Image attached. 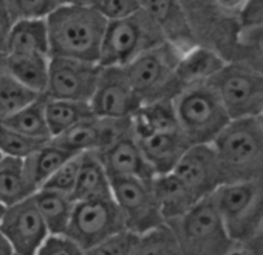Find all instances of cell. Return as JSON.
I'll list each match as a JSON object with an SVG mask.
<instances>
[{"label":"cell","instance_id":"obj_45","mask_svg":"<svg viewBox=\"0 0 263 255\" xmlns=\"http://www.w3.org/2000/svg\"><path fill=\"white\" fill-rule=\"evenodd\" d=\"M228 255H251L246 249H243V247H240V249H234V250H231Z\"/></svg>","mask_w":263,"mask_h":255},{"label":"cell","instance_id":"obj_10","mask_svg":"<svg viewBox=\"0 0 263 255\" xmlns=\"http://www.w3.org/2000/svg\"><path fill=\"white\" fill-rule=\"evenodd\" d=\"M124 230L127 229L119 206L113 197H104L76 201L65 235L87 250Z\"/></svg>","mask_w":263,"mask_h":255},{"label":"cell","instance_id":"obj_19","mask_svg":"<svg viewBox=\"0 0 263 255\" xmlns=\"http://www.w3.org/2000/svg\"><path fill=\"white\" fill-rule=\"evenodd\" d=\"M143 10L154 19L167 42L183 51L198 45L180 0H143Z\"/></svg>","mask_w":263,"mask_h":255},{"label":"cell","instance_id":"obj_16","mask_svg":"<svg viewBox=\"0 0 263 255\" xmlns=\"http://www.w3.org/2000/svg\"><path fill=\"white\" fill-rule=\"evenodd\" d=\"M130 129L132 117L111 119L93 114L91 117L81 121L62 135L54 136L53 141L74 153L102 152Z\"/></svg>","mask_w":263,"mask_h":255},{"label":"cell","instance_id":"obj_17","mask_svg":"<svg viewBox=\"0 0 263 255\" xmlns=\"http://www.w3.org/2000/svg\"><path fill=\"white\" fill-rule=\"evenodd\" d=\"M99 158L111 178H143L152 180L157 173L143 153L134 129L119 136L105 150L98 152Z\"/></svg>","mask_w":263,"mask_h":255},{"label":"cell","instance_id":"obj_38","mask_svg":"<svg viewBox=\"0 0 263 255\" xmlns=\"http://www.w3.org/2000/svg\"><path fill=\"white\" fill-rule=\"evenodd\" d=\"M137 240V233L124 230L85 250V255H128Z\"/></svg>","mask_w":263,"mask_h":255},{"label":"cell","instance_id":"obj_23","mask_svg":"<svg viewBox=\"0 0 263 255\" xmlns=\"http://www.w3.org/2000/svg\"><path fill=\"white\" fill-rule=\"evenodd\" d=\"M111 195V180L99 158L98 152L82 153L78 183L71 198L74 201L104 198Z\"/></svg>","mask_w":263,"mask_h":255},{"label":"cell","instance_id":"obj_27","mask_svg":"<svg viewBox=\"0 0 263 255\" xmlns=\"http://www.w3.org/2000/svg\"><path fill=\"white\" fill-rule=\"evenodd\" d=\"M74 155H78V153L62 147V146L56 144L53 140H50L39 150H36L33 155L25 158L27 175H28L30 181L33 183V186L39 190L47 183V180Z\"/></svg>","mask_w":263,"mask_h":255},{"label":"cell","instance_id":"obj_21","mask_svg":"<svg viewBox=\"0 0 263 255\" xmlns=\"http://www.w3.org/2000/svg\"><path fill=\"white\" fill-rule=\"evenodd\" d=\"M152 187L166 223L184 215L197 201H200L187 184L174 172L155 175L152 178Z\"/></svg>","mask_w":263,"mask_h":255},{"label":"cell","instance_id":"obj_6","mask_svg":"<svg viewBox=\"0 0 263 255\" xmlns=\"http://www.w3.org/2000/svg\"><path fill=\"white\" fill-rule=\"evenodd\" d=\"M167 42L154 19L144 11L110 21L102 41L99 64L104 67H127L147 50Z\"/></svg>","mask_w":263,"mask_h":255},{"label":"cell","instance_id":"obj_48","mask_svg":"<svg viewBox=\"0 0 263 255\" xmlns=\"http://www.w3.org/2000/svg\"><path fill=\"white\" fill-rule=\"evenodd\" d=\"M2 156H4V155H2V152H0V160H2Z\"/></svg>","mask_w":263,"mask_h":255},{"label":"cell","instance_id":"obj_8","mask_svg":"<svg viewBox=\"0 0 263 255\" xmlns=\"http://www.w3.org/2000/svg\"><path fill=\"white\" fill-rule=\"evenodd\" d=\"M211 197L235 243L243 244L261 227L263 180L229 181Z\"/></svg>","mask_w":263,"mask_h":255},{"label":"cell","instance_id":"obj_37","mask_svg":"<svg viewBox=\"0 0 263 255\" xmlns=\"http://www.w3.org/2000/svg\"><path fill=\"white\" fill-rule=\"evenodd\" d=\"M90 5L110 22L124 19L143 10V0H91Z\"/></svg>","mask_w":263,"mask_h":255},{"label":"cell","instance_id":"obj_7","mask_svg":"<svg viewBox=\"0 0 263 255\" xmlns=\"http://www.w3.org/2000/svg\"><path fill=\"white\" fill-rule=\"evenodd\" d=\"M183 50L163 42L130 62L125 70L143 104L160 99H174L180 91L177 76Z\"/></svg>","mask_w":263,"mask_h":255},{"label":"cell","instance_id":"obj_9","mask_svg":"<svg viewBox=\"0 0 263 255\" xmlns=\"http://www.w3.org/2000/svg\"><path fill=\"white\" fill-rule=\"evenodd\" d=\"M209 84L218 93L232 121L257 117L263 113V74L229 61Z\"/></svg>","mask_w":263,"mask_h":255},{"label":"cell","instance_id":"obj_18","mask_svg":"<svg viewBox=\"0 0 263 255\" xmlns=\"http://www.w3.org/2000/svg\"><path fill=\"white\" fill-rule=\"evenodd\" d=\"M135 138L157 175L174 172L183 155L192 146L180 127L171 130L152 132Z\"/></svg>","mask_w":263,"mask_h":255},{"label":"cell","instance_id":"obj_26","mask_svg":"<svg viewBox=\"0 0 263 255\" xmlns=\"http://www.w3.org/2000/svg\"><path fill=\"white\" fill-rule=\"evenodd\" d=\"M180 124L175 113L174 99H160L143 104L132 116V129L135 136L160 130L178 129Z\"/></svg>","mask_w":263,"mask_h":255},{"label":"cell","instance_id":"obj_25","mask_svg":"<svg viewBox=\"0 0 263 255\" xmlns=\"http://www.w3.org/2000/svg\"><path fill=\"white\" fill-rule=\"evenodd\" d=\"M34 203L47 223L50 235H65L74 209V200L62 192L39 189L33 195Z\"/></svg>","mask_w":263,"mask_h":255},{"label":"cell","instance_id":"obj_5","mask_svg":"<svg viewBox=\"0 0 263 255\" xmlns=\"http://www.w3.org/2000/svg\"><path fill=\"white\" fill-rule=\"evenodd\" d=\"M180 129L191 144H212L232 121L209 82L183 88L174 97Z\"/></svg>","mask_w":263,"mask_h":255},{"label":"cell","instance_id":"obj_3","mask_svg":"<svg viewBox=\"0 0 263 255\" xmlns=\"http://www.w3.org/2000/svg\"><path fill=\"white\" fill-rule=\"evenodd\" d=\"M212 144L224 183L263 180V124L258 117L231 121Z\"/></svg>","mask_w":263,"mask_h":255},{"label":"cell","instance_id":"obj_43","mask_svg":"<svg viewBox=\"0 0 263 255\" xmlns=\"http://www.w3.org/2000/svg\"><path fill=\"white\" fill-rule=\"evenodd\" d=\"M0 255H14V249L7 240V237L0 230Z\"/></svg>","mask_w":263,"mask_h":255},{"label":"cell","instance_id":"obj_29","mask_svg":"<svg viewBox=\"0 0 263 255\" xmlns=\"http://www.w3.org/2000/svg\"><path fill=\"white\" fill-rule=\"evenodd\" d=\"M48 54H30V56H10L8 54V73L13 74L22 85L37 94H45L50 77Z\"/></svg>","mask_w":263,"mask_h":255},{"label":"cell","instance_id":"obj_2","mask_svg":"<svg viewBox=\"0 0 263 255\" xmlns=\"http://www.w3.org/2000/svg\"><path fill=\"white\" fill-rule=\"evenodd\" d=\"M197 44L231 61L241 31V13L248 0H180Z\"/></svg>","mask_w":263,"mask_h":255},{"label":"cell","instance_id":"obj_35","mask_svg":"<svg viewBox=\"0 0 263 255\" xmlns=\"http://www.w3.org/2000/svg\"><path fill=\"white\" fill-rule=\"evenodd\" d=\"M5 4L16 21L47 19L62 5V0H5Z\"/></svg>","mask_w":263,"mask_h":255},{"label":"cell","instance_id":"obj_1","mask_svg":"<svg viewBox=\"0 0 263 255\" xmlns=\"http://www.w3.org/2000/svg\"><path fill=\"white\" fill-rule=\"evenodd\" d=\"M107 24L90 4H62L47 17L50 54L99 62Z\"/></svg>","mask_w":263,"mask_h":255},{"label":"cell","instance_id":"obj_28","mask_svg":"<svg viewBox=\"0 0 263 255\" xmlns=\"http://www.w3.org/2000/svg\"><path fill=\"white\" fill-rule=\"evenodd\" d=\"M45 114L51 136H59L84 119L91 117L93 108L90 102L73 99H54L45 96ZM51 138V140H53Z\"/></svg>","mask_w":263,"mask_h":255},{"label":"cell","instance_id":"obj_34","mask_svg":"<svg viewBox=\"0 0 263 255\" xmlns=\"http://www.w3.org/2000/svg\"><path fill=\"white\" fill-rule=\"evenodd\" d=\"M48 141L37 140L28 135L21 133L19 130L7 125L4 121H0V152L4 156L13 158H28L36 150H39Z\"/></svg>","mask_w":263,"mask_h":255},{"label":"cell","instance_id":"obj_44","mask_svg":"<svg viewBox=\"0 0 263 255\" xmlns=\"http://www.w3.org/2000/svg\"><path fill=\"white\" fill-rule=\"evenodd\" d=\"M8 67V53L5 50H0V73L7 71Z\"/></svg>","mask_w":263,"mask_h":255},{"label":"cell","instance_id":"obj_40","mask_svg":"<svg viewBox=\"0 0 263 255\" xmlns=\"http://www.w3.org/2000/svg\"><path fill=\"white\" fill-rule=\"evenodd\" d=\"M263 27V0H248L241 13V30Z\"/></svg>","mask_w":263,"mask_h":255},{"label":"cell","instance_id":"obj_12","mask_svg":"<svg viewBox=\"0 0 263 255\" xmlns=\"http://www.w3.org/2000/svg\"><path fill=\"white\" fill-rule=\"evenodd\" d=\"M90 105L96 116L130 119L143 105V101L132 85L125 67L102 65Z\"/></svg>","mask_w":263,"mask_h":255},{"label":"cell","instance_id":"obj_47","mask_svg":"<svg viewBox=\"0 0 263 255\" xmlns=\"http://www.w3.org/2000/svg\"><path fill=\"white\" fill-rule=\"evenodd\" d=\"M5 209H7V207H5L2 203H0V220H2V217H4V212H5Z\"/></svg>","mask_w":263,"mask_h":255},{"label":"cell","instance_id":"obj_49","mask_svg":"<svg viewBox=\"0 0 263 255\" xmlns=\"http://www.w3.org/2000/svg\"><path fill=\"white\" fill-rule=\"evenodd\" d=\"M14 255H16V253H14Z\"/></svg>","mask_w":263,"mask_h":255},{"label":"cell","instance_id":"obj_4","mask_svg":"<svg viewBox=\"0 0 263 255\" xmlns=\"http://www.w3.org/2000/svg\"><path fill=\"white\" fill-rule=\"evenodd\" d=\"M167 224L177 237L181 255H228L237 244L211 195Z\"/></svg>","mask_w":263,"mask_h":255},{"label":"cell","instance_id":"obj_20","mask_svg":"<svg viewBox=\"0 0 263 255\" xmlns=\"http://www.w3.org/2000/svg\"><path fill=\"white\" fill-rule=\"evenodd\" d=\"M228 62L215 50L200 44L183 51L177 68L181 90L194 84L209 82Z\"/></svg>","mask_w":263,"mask_h":255},{"label":"cell","instance_id":"obj_36","mask_svg":"<svg viewBox=\"0 0 263 255\" xmlns=\"http://www.w3.org/2000/svg\"><path fill=\"white\" fill-rule=\"evenodd\" d=\"M81 163H82V153L74 155L73 158H70L64 166H61L48 180L47 183L42 186L44 189H51V190H58L67 195H73L76 183H78V176H79V169H81ZM41 187V189H42Z\"/></svg>","mask_w":263,"mask_h":255},{"label":"cell","instance_id":"obj_15","mask_svg":"<svg viewBox=\"0 0 263 255\" xmlns=\"http://www.w3.org/2000/svg\"><path fill=\"white\" fill-rule=\"evenodd\" d=\"M174 173L180 176L198 200L212 195L224 184V173L214 144H192Z\"/></svg>","mask_w":263,"mask_h":255},{"label":"cell","instance_id":"obj_46","mask_svg":"<svg viewBox=\"0 0 263 255\" xmlns=\"http://www.w3.org/2000/svg\"><path fill=\"white\" fill-rule=\"evenodd\" d=\"M91 0H62V4H90Z\"/></svg>","mask_w":263,"mask_h":255},{"label":"cell","instance_id":"obj_33","mask_svg":"<svg viewBox=\"0 0 263 255\" xmlns=\"http://www.w3.org/2000/svg\"><path fill=\"white\" fill-rule=\"evenodd\" d=\"M231 61L241 62L263 74V27L243 28Z\"/></svg>","mask_w":263,"mask_h":255},{"label":"cell","instance_id":"obj_11","mask_svg":"<svg viewBox=\"0 0 263 255\" xmlns=\"http://www.w3.org/2000/svg\"><path fill=\"white\" fill-rule=\"evenodd\" d=\"M111 195L128 232L141 235L166 224L154 193L152 180L111 178Z\"/></svg>","mask_w":263,"mask_h":255},{"label":"cell","instance_id":"obj_14","mask_svg":"<svg viewBox=\"0 0 263 255\" xmlns=\"http://www.w3.org/2000/svg\"><path fill=\"white\" fill-rule=\"evenodd\" d=\"M0 230L13 246L16 255H36L50 237L47 223L33 197L5 209L0 220Z\"/></svg>","mask_w":263,"mask_h":255},{"label":"cell","instance_id":"obj_41","mask_svg":"<svg viewBox=\"0 0 263 255\" xmlns=\"http://www.w3.org/2000/svg\"><path fill=\"white\" fill-rule=\"evenodd\" d=\"M14 24H16V19L8 10L5 0H0V50L7 51L8 39H10Z\"/></svg>","mask_w":263,"mask_h":255},{"label":"cell","instance_id":"obj_30","mask_svg":"<svg viewBox=\"0 0 263 255\" xmlns=\"http://www.w3.org/2000/svg\"><path fill=\"white\" fill-rule=\"evenodd\" d=\"M0 121H4L7 125L19 130L21 133L37 138V140L50 141L53 138L50 127H48L47 114H45V94H41L39 97L27 104L19 111Z\"/></svg>","mask_w":263,"mask_h":255},{"label":"cell","instance_id":"obj_13","mask_svg":"<svg viewBox=\"0 0 263 255\" xmlns=\"http://www.w3.org/2000/svg\"><path fill=\"white\" fill-rule=\"evenodd\" d=\"M102 65L82 59L51 56L47 97L90 102L96 90Z\"/></svg>","mask_w":263,"mask_h":255},{"label":"cell","instance_id":"obj_31","mask_svg":"<svg viewBox=\"0 0 263 255\" xmlns=\"http://www.w3.org/2000/svg\"><path fill=\"white\" fill-rule=\"evenodd\" d=\"M128 255H181V250L172 227L166 223L137 235Z\"/></svg>","mask_w":263,"mask_h":255},{"label":"cell","instance_id":"obj_24","mask_svg":"<svg viewBox=\"0 0 263 255\" xmlns=\"http://www.w3.org/2000/svg\"><path fill=\"white\" fill-rule=\"evenodd\" d=\"M25 170V160L2 156L0 160V203L5 207L17 204L36 193Z\"/></svg>","mask_w":263,"mask_h":255},{"label":"cell","instance_id":"obj_42","mask_svg":"<svg viewBox=\"0 0 263 255\" xmlns=\"http://www.w3.org/2000/svg\"><path fill=\"white\" fill-rule=\"evenodd\" d=\"M243 249H246L251 255H263V226L241 244Z\"/></svg>","mask_w":263,"mask_h":255},{"label":"cell","instance_id":"obj_22","mask_svg":"<svg viewBox=\"0 0 263 255\" xmlns=\"http://www.w3.org/2000/svg\"><path fill=\"white\" fill-rule=\"evenodd\" d=\"M7 53L10 56H30V54H50V37L47 19H21L16 21Z\"/></svg>","mask_w":263,"mask_h":255},{"label":"cell","instance_id":"obj_39","mask_svg":"<svg viewBox=\"0 0 263 255\" xmlns=\"http://www.w3.org/2000/svg\"><path fill=\"white\" fill-rule=\"evenodd\" d=\"M36 255H85V250L68 235H50Z\"/></svg>","mask_w":263,"mask_h":255},{"label":"cell","instance_id":"obj_32","mask_svg":"<svg viewBox=\"0 0 263 255\" xmlns=\"http://www.w3.org/2000/svg\"><path fill=\"white\" fill-rule=\"evenodd\" d=\"M39 96L22 85L8 70L0 73V119L11 116Z\"/></svg>","mask_w":263,"mask_h":255}]
</instances>
